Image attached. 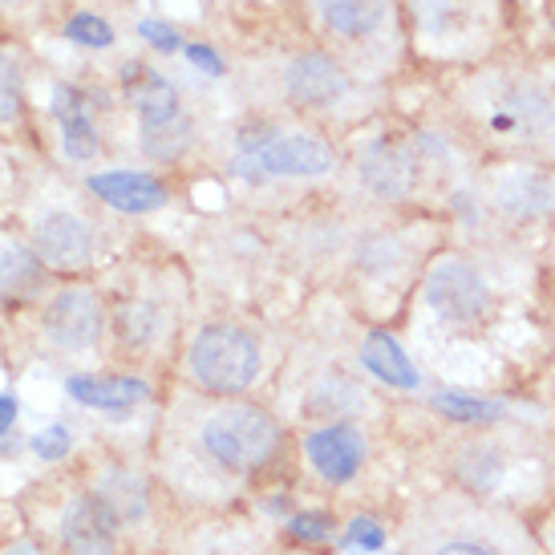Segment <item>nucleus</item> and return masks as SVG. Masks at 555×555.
<instances>
[{
	"instance_id": "nucleus-1",
	"label": "nucleus",
	"mask_w": 555,
	"mask_h": 555,
	"mask_svg": "<svg viewBox=\"0 0 555 555\" xmlns=\"http://www.w3.org/2000/svg\"><path fill=\"white\" fill-rule=\"evenodd\" d=\"M454 122L478 139L547 151L555 146V69L543 65H494L491 57L466 65L450 90Z\"/></svg>"
},
{
	"instance_id": "nucleus-2",
	"label": "nucleus",
	"mask_w": 555,
	"mask_h": 555,
	"mask_svg": "<svg viewBox=\"0 0 555 555\" xmlns=\"http://www.w3.org/2000/svg\"><path fill=\"white\" fill-rule=\"evenodd\" d=\"M503 0H410L405 33L442 65H478L491 57Z\"/></svg>"
},
{
	"instance_id": "nucleus-3",
	"label": "nucleus",
	"mask_w": 555,
	"mask_h": 555,
	"mask_svg": "<svg viewBox=\"0 0 555 555\" xmlns=\"http://www.w3.org/2000/svg\"><path fill=\"white\" fill-rule=\"evenodd\" d=\"M191 373L207 393H244L260 373V345L240 324H207L191 340Z\"/></svg>"
},
{
	"instance_id": "nucleus-4",
	"label": "nucleus",
	"mask_w": 555,
	"mask_h": 555,
	"mask_svg": "<svg viewBox=\"0 0 555 555\" xmlns=\"http://www.w3.org/2000/svg\"><path fill=\"white\" fill-rule=\"evenodd\" d=\"M280 447V426L256 405H223L203 426V450L232 475L260 470Z\"/></svg>"
},
{
	"instance_id": "nucleus-5",
	"label": "nucleus",
	"mask_w": 555,
	"mask_h": 555,
	"mask_svg": "<svg viewBox=\"0 0 555 555\" xmlns=\"http://www.w3.org/2000/svg\"><path fill=\"white\" fill-rule=\"evenodd\" d=\"M324 37L357 53H393L405 33V9L398 0H317Z\"/></svg>"
},
{
	"instance_id": "nucleus-6",
	"label": "nucleus",
	"mask_w": 555,
	"mask_h": 555,
	"mask_svg": "<svg viewBox=\"0 0 555 555\" xmlns=\"http://www.w3.org/2000/svg\"><path fill=\"white\" fill-rule=\"evenodd\" d=\"M134 109H139L142 151L151 158L175 163L191 146V118L167 78L142 69L139 86H134Z\"/></svg>"
},
{
	"instance_id": "nucleus-7",
	"label": "nucleus",
	"mask_w": 555,
	"mask_h": 555,
	"mask_svg": "<svg viewBox=\"0 0 555 555\" xmlns=\"http://www.w3.org/2000/svg\"><path fill=\"white\" fill-rule=\"evenodd\" d=\"M244 170L251 175H280V179H321L337 167L333 146L312 134H244Z\"/></svg>"
},
{
	"instance_id": "nucleus-8",
	"label": "nucleus",
	"mask_w": 555,
	"mask_h": 555,
	"mask_svg": "<svg viewBox=\"0 0 555 555\" xmlns=\"http://www.w3.org/2000/svg\"><path fill=\"white\" fill-rule=\"evenodd\" d=\"M280 86H284V98L296 109H317L321 114V109L345 106L357 90V78L337 53H328V49H305V53L288 57Z\"/></svg>"
},
{
	"instance_id": "nucleus-9",
	"label": "nucleus",
	"mask_w": 555,
	"mask_h": 555,
	"mask_svg": "<svg viewBox=\"0 0 555 555\" xmlns=\"http://www.w3.org/2000/svg\"><path fill=\"white\" fill-rule=\"evenodd\" d=\"M426 305L450 324H478L491 312V288L470 260L442 256L426 272Z\"/></svg>"
},
{
	"instance_id": "nucleus-10",
	"label": "nucleus",
	"mask_w": 555,
	"mask_h": 555,
	"mask_svg": "<svg viewBox=\"0 0 555 555\" xmlns=\"http://www.w3.org/2000/svg\"><path fill=\"white\" fill-rule=\"evenodd\" d=\"M357 175L370 195L377 199H405L417 186V175H422V155H417L410 142L398 139H377L370 142L361 158H357Z\"/></svg>"
},
{
	"instance_id": "nucleus-11",
	"label": "nucleus",
	"mask_w": 555,
	"mask_h": 555,
	"mask_svg": "<svg viewBox=\"0 0 555 555\" xmlns=\"http://www.w3.org/2000/svg\"><path fill=\"white\" fill-rule=\"evenodd\" d=\"M46 337L62 349H90L102 337V300L90 288H65L49 300Z\"/></svg>"
},
{
	"instance_id": "nucleus-12",
	"label": "nucleus",
	"mask_w": 555,
	"mask_h": 555,
	"mask_svg": "<svg viewBox=\"0 0 555 555\" xmlns=\"http://www.w3.org/2000/svg\"><path fill=\"white\" fill-rule=\"evenodd\" d=\"M33 247H37V260L49 268H86L93 260V232L86 219L69 211H49L37 223Z\"/></svg>"
},
{
	"instance_id": "nucleus-13",
	"label": "nucleus",
	"mask_w": 555,
	"mask_h": 555,
	"mask_svg": "<svg viewBox=\"0 0 555 555\" xmlns=\"http://www.w3.org/2000/svg\"><path fill=\"white\" fill-rule=\"evenodd\" d=\"M305 454H309L312 470L328 482H349V478L361 470V459H365V438L353 426H324V430L309 434L305 442Z\"/></svg>"
},
{
	"instance_id": "nucleus-14",
	"label": "nucleus",
	"mask_w": 555,
	"mask_h": 555,
	"mask_svg": "<svg viewBox=\"0 0 555 555\" xmlns=\"http://www.w3.org/2000/svg\"><path fill=\"white\" fill-rule=\"evenodd\" d=\"M114 531H118V511L106 499H81L65 515L62 535L74 555H109L114 552Z\"/></svg>"
},
{
	"instance_id": "nucleus-15",
	"label": "nucleus",
	"mask_w": 555,
	"mask_h": 555,
	"mask_svg": "<svg viewBox=\"0 0 555 555\" xmlns=\"http://www.w3.org/2000/svg\"><path fill=\"white\" fill-rule=\"evenodd\" d=\"M90 191L102 195L109 207H118L126 216H142L167 203V186L151 179V175H134V170H109V175H93Z\"/></svg>"
},
{
	"instance_id": "nucleus-16",
	"label": "nucleus",
	"mask_w": 555,
	"mask_h": 555,
	"mask_svg": "<svg viewBox=\"0 0 555 555\" xmlns=\"http://www.w3.org/2000/svg\"><path fill=\"white\" fill-rule=\"evenodd\" d=\"M69 393L93 410H130L146 401V382L139 377H69Z\"/></svg>"
},
{
	"instance_id": "nucleus-17",
	"label": "nucleus",
	"mask_w": 555,
	"mask_h": 555,
	"mask_svg": "<svg viewBox=\"0 0 555 555\" xmlns=\"http://www.w3.org/2000/svg\"><path fill=\"white\" fill-rule=\"evenodd\" d=\"M361 361H365V370L377 373L386 386L393 389H417V370L414 361L401 353V345L386 333H370L365 345H361Z\"/></svg>"
},
{
	"instance_id": "nucleus-18",
	"label": "nucleus",
	"mask_w": 555,
	"mask_h": 555,
	"mask_svg": "<svg viewBox=\"0 0 555 555\" xmlns=\"http://www.w3.org/2000/svg\"><path fill=\"white\" fill-rule=\"evenodd\" d=\"M57 118H62V142L69 158H93L98 155V134H93V122L86 106H81L78 90H57Z\"/></svg>"
},
{
	"instance_id": "nucleus-19",
	"label": "nucleus",
	"mask_w": 555,
	"mask_h": 555,
	"mask_svg": "<svg viewBox=\"0 0 555 555\" xmlns=\"http://www.w3.org/2000/svg\"><path fill=\"white\" fill-rule=\"evenodd\" d=\"M41 280V263L37 256L21 251V247H4L0 251V300H25Z\"/></svg>"
},
{
	"instance_id": "nucleus-20",
	"label": "nucleus",
	"mask_w": 555,
	"mask_h": 555,
	"mask_svg": "<svg viewBox=\"0 0 555 555\" xmlns=\"http://www.w3.org/2000/svg\"><path fill=\"white\" fill-rule=\"evenodd\" d=\"M434 405H438L450 422H463V426H491L494 417H499V405L478 401V398H463V393H442Z\"/></svg>"
},
{
	"instance_id": "nucleus-21",
	"label": "nucleus",
	"mask_w": 555,
	"mask_h": 555,
	"mask_svg": "<svg viewBox=\"0 0 555 555\" xmlns=\"http://www.w3.org/2000/svg\"><path fill=\"white\" fill-rule=\"evenodd\" d=\"M65 37H69V41H78V46H90V49L114 46V29H109L102 16H93V13L69 16V25H65Z\"/></svg>"
},
{
	"instance_id": "nucleus-22",
	"label": "nucleus",
	"mask_w": 555,
	"mask_h": 555,
	"mask_svg": "<svg viewBox=\"0 0 555 555\" xmlns=\"http://www.w3.org/2000/svg\"><path fill=\"white\" fill-rule=\"evenodd\" d=\"M16 114H21V74L0 53V122H16Z\"/></svg>"
},
{
	"instance_id": "nucleus-23",
	"label": "nucleus",
	"mask_w": 555,
	"mask_h": 555,
	"mask_svg": "<svg viewBox=\"0 0 555 555\" xmlns=\"http://www.w3.org/2000/svg\"><path fill=\"white\" fill-rule=\"evenodd\" d=\"M349 547H361V552H377L382 543H386V531L377 527V519H370V515H357L353 524H349Z\"/></svg>"
},
{
	"instance_id": "nucleus-24",
	"label": "nucleus",
	"mask_w": 555,
	"mask_h": 555,
	"mask_svg": "<svg viewBox=\"0 0 555 555\" xmlns=\"http://www.w3.org/2000/svg\"><path fill=\"white\" fill-rule=\"evenodd\" d=\"M288 531L305 543H321V540H328L333 524H328V515H321V511H305V515H296L293 524H288Z\"/></svg>"
},
{
	"instance_id": "nucleus-25",
	"label": "nucleus",
	"mask_w": 555,
	"mask_h": 555,
	"mask_svg": "<svg viewBox=\"0 0 555 555\" xmlns=\"http://www.w3.org/2000/svg\"><path fill=\"white\" fill-rule=\"evenodd\" d=\"M33 450H37L41 459H49V463H53V459H65V454H69V430H65V426H46V430L33 438Z\"/></svg>"
},
{
	"instance_id": "nucleus-26",
	"label": "nucleus",
	"mask_w": 555,
	"mask_h": 555,
	"mask_svg": "<svg viewBox=\"0 0 555 555\" xmlns=\"http://www.w3.org/2000/svg\"><path fill=\"white\" fill-rule=\"evenodd\" d=\"M151 333H155V312L142 309V305L126 309V317H122V337L126 340L142 345V340H151Z\"/></svg>"
},
{
	"instance_id": "nucleus-27",
	"label": "nucleus",
	"mask_w": 555,
	"mask_h": 555,
	"mask_svg": "<svg viewBox=\"0 0 555 555\" xmlns=\"http://www.w3.org/2000/svg\"><path fill=\"white\" fill-rule=\"evenodd\" d=\"M430 555H499V552L487 540H478V535H450Z\"/></svg>"
},
{
	"instance_id": "nucleus-28",
	"label": "nucleus",
	"mask_w": 555,
	"mask_h": 555,
	"mask_svg": "<svg viewBox=\"0 0 555 555\" xmlns=\"http://www.w3.org/2000/svg\"><path fill=\"white\" fill-rule=\"evenodd\" d=\"M139 33L146 37V41H151V46L167 49V53H170V49H179V37H175V29H170V25H155V21H142Z\"/></svg>"
},
{
	"instance_id": "nucleus-29",
	"label": "nucleus",
	"mask_w": 555,
	"mask_h": 555,
	"mask_svg": "<svg viewBox=\"0 0 555 555\" xmlns=\"http://www.w3.org/2000/svg\"><path fill=\"white\" fill-rule=\"evenodd\" d=\"M191 62L203 65L207 74H223V65H219V57L211 53V49H203V46H191Z\"/></svg>"
},
{
	"instance_id": "nucleus-30",
	"label": "nucleus",
	"mask_w": 555,
	"mask_h": 555,
	"mask_svg": "<svg viewBox=\"0 0 555 555\" xmlns=\"http://www.w3.org/2000/svg\"><path fill=\"white\" fill-rule=\"evenodd\" d=\"M16 422V401L13 398H0V434L9 430Z\"/></svg>"
},
{
	"instance_id": "nucleus-31",
	"label": "nucleus",
	"mask_w": 555,
	"mask_h": 555,
	"mask_svg": "<svg viewBox=\"0 0 555 555\" xmlns=\"http://www.w3.org/2000/svg\"><path fill=\"white\" fill-rule=\"evenodd\" d=\"M0 4H13V0H0Z\"/></svg>"
}]
</instances>
